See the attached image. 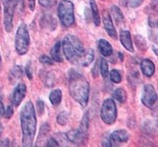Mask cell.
Instances as JSON below:
<instances>
[{"mask_svg":"<svg viewBox=\"0 0 158 147\" xmlns=\"http://www.w3.org/2000/svg\"><path fill=\"white\" fill-rule=\"evenodd\" d=\"M21 126L23 131V145L32 146L36 133V114L31 101H27L21 110Z\"/></svg>","mask_w":158,"mask_h":147,"instance_id":"6da1fadb","label":"cell"},{"mask_svg":"<svg viewBox=\"0 0 158 147\" xmlns=\"http://www.w3.org/2000/svg\"><path fill=\"white\" fill-rule=\"evenodd\" d=\"M69 94L75 101L85 107L89 101L90 86L85 77L75 70L69 72Z\"/></svg>","mask_w":158,"mask_h":147,"instance_id":"7a4b0ae2","label":"cell"},{"mask_svg":"<svg viewBox=\"0 0 158 147\" xmlns=\"http://www.w3.org/2000/svg\"><path fill=\"white\" fill-rule=\"evenodd\" d=\"M62 46L65 58L73 63L84 51L82 42L79 40L78 37L71 34H68L64 36Z\"/></svg>","mask_w":158,"mask_h":147,"instance_id":"3957f363","label":"cell"},{"mask_svg":"<svg viewBox=\"0 0 158 147\" xmlns=\"http://www.w3.org/2000/svg\"><path fill=\"white\" fill-rule=\"evenodd\" d=\"M58 15L64 27H71L75 22L73 3L69 0H62L58 6Z\"/></svg>","mask_w":158,"mask_h":147,"instance_id":"277c9868","label":"cell"},{"mask_svg":"<svg viewBox=\"0 0 158 147\" xmlns=\"http://www.w3.org/2000/svg\"><path fill=\"white\" fill-rule=\"evenodd\" d=\"M29 33L27 27L25 23H22L21 26L18 27L17 33H16V39H15V47L17 53L23 56L26 55L28 52L29 49Z\"/></svg>","mask_w":158,"mask_h":147,"instance_id":"5b68a950","label":"cell"},{"mask_svg":"<svg viewBox=\"0 0 158 147\" xmlns=\"http://www.w3.org/2000/svg\"><path fill=\"white\" fill-rule=\"evenodd\" d=\"M101 117L102 120L107 125H112L115 123L117 117V109L116 104L112 99H106L102 103L101 109Z\"/></svg>","mask_w":158,"mask_h":147,"instance_id":"8992f818","label":"cell"},{"mask_svg":"<svg viewBox=\"0 0 158 147\" xmlns=\"http://www.w3.org/2000/svg\"><path fill=\"white\" fill-rule=\"evenodd\" d=\"M142 102L143 105H145L149 109L155 108V105L157 103V94L152 85L148 84L144 86L142 96Z\"/></svg>","mask_w":158,"mask_h":147,"instance_id":"52a82bcc","label":"cell"},{"mask_svg":"<svg viewBox=\"0 0 158 147\" xmlns=\"http://www.w3.org/2000/svg\"><path fill=\"white\" fill-rule=\"evenodd\" d=\"M4 27L7 32H10L13 28V17H14V8L15 4L11 1L4 5Z\"/></svg>","mask_w":158,"mask_h":147,"instance_id":"ba28073f","label":"cell"},{"mask_svg":"<svg viewBox=\"0 0 158 147\" xmlns=\"http://www.w3.org/2000/svg\"><path fill=\"white\" fill-rule=\"evenodd\" d=\"M108 137L109 140H110L111 146H119L120 143H124L128 141L130 138V134L125 130H118L113 132Z\"/></svg>","mask_w":158,"mask_h":147,"instance_id":"9c48e42d","label":"cell"},{"mask_svg":"<svg viewBox=\"0 0 158 147\" xmlns=\"http://www.w3.org/2000/svg\"><path fill=\"white\" fill-rule=\"evenodd\" d=\"M27 95V86L23 82L19 83L13 92V95H12V102L15 106H19L21 104V102L23 100L25 99V96Z\"/></svg>","mask_w":158,"mask_h":147,"instance_id":"30bf717a","label":"cell"},{"mask_svg":"<svg viewBox=\"0 0 158 147\" xmlns=\"http://www.w3.org/2000/svg\"><path fill=\"white\" fill-rule=\"evenodd\" d=\"M102 22H104L105 29L106 30L108 35L113 39H117L116 29H115V27H114V24H113V22H112L110 15H109V13L106 11H105L104 14H102Z\"/></svg>","mask_w":158,"mask_h":147,"instance_id":"8fae6325","label":"cell"},{"mask_svg":"<svg viewBox=\"0 0 158 147\" xmlns=\"http://www.w3.org/2000/svg\"><path fill=\"white\" fill-rule=\"evenodd\" d=\"M94 58H95V54H94V51L92 49H89L87 51H83L82 54L79 56V58L75 60V64L79 65V66H89L92 62L94 60Z\"/></svg>","mask_w":158,"mask_h":147,"instance_id":"7c38bea8","label":"cell"},{"mask_svg":"<svg viewBox=\"0 0 158 147\" xmlns=\"http://www.w3.org/2000/svg\"><path fill=\"white\" fill-rule=\"evenodd\" d=\"M86 134H84L79 130H70L68 133H66V137L72 143L75 144H82L85 142V139H87Z\"/></svg>","mask_w":158,"mask_h":147,"instance_id":"4fadbf2b","label":"cell"},{"mask_svg":"<svg viewBox=\"0 0 158 147\" xmlns=\"http://www.w3.org/2000/svg\"><path fill=\"white\" fill-rule=\"evenodd\" d=\"M141 69H142V72L144 76L151 77L155 72V65L150 59H144L141 63Z\"/></svg>","mask_w":158,"mask_h":147,"instance_id":"5bb4252c","label":"cell"},{"mask_svg":"<svg viewBox=\"0 0 158 147\" xmlns=\"http://www.w3.org/2000/svg\"><path fill=\"white\" fill-rule=\"evenodd\" d=\"M120 42L127 51L134 52L133 43L131 39V33L128 30H122V31L120 32Z\"/></svg>","mask_w":158,"mask_h":147,"instance_id":"9a60e30c","label":"cell"},{"mask_svg":"<svg viewBox=\"0 0 158 147\" xmlns=\"http://www.w3.org/2000/svg\"><path fill=\"white\" fill-rule=\"evenodd\" d=\"M98 48H99L100 53L104 57H109V56H111L112 53H113L111 45L109 44L108 41H106L105 39H100L99 40V42H98Z\"/></svg>","mask_w":158,"mask_h":147,"instance_id":"2e32d148","label":"cell"},{"mask_svg":"<svg viewBox=\"0 0 158 147\" xmlns=\"http://www.w3.org/2000/svg\"><path fill=\"white\" fill-rule=\"evenodd\" d=\"M60 49H62V43L57 42L50 52L51 59H54L55 62H58V63L63 62V55H62V50H60Z\"/></svg>","mask_w":158,"mask_h":147,"instance_id":"e0dca14e","label":"cell"},{"mask_svg":"<svg viewBox=\"0 0 158 147\" xmlns=\"http://www.w3.org/2000/svg\"><path fill=\"white\" fill-rule=\"evenodd\" d=\"M49 99H50V101L54 106L59 105L60 103V101H62V99H63L62 91H60V89H56V90L52 91L50 96H49Z\"/></svg>","mask_w":158,"mask_h":147,"instance_id":"ac0fdd59","label":"cell"},{"mask_svg":"<svg viewBox=\"0 0 158 147\" xmlns=\"http://www.w3.org/2000/svg\"><path fill=\"white\" fill-rule=\"evenodd\" d=\"M90 5H91V10H92V15H93V21L97 27L100 26L101 23V17H100V12L98 5H97L95 0H90Z\"/></svg>","mask_w":158,"mask_h":147,"instance_id":"d6986e66","label":"cell"},{"mask_svg":"<svg viewBox=\"0 0 158 147\" xmlns=\"http://www.w3.org/2000/svg\"><path fill=\"white\" fill-rule=\"evenodd\" d=\"M111 14H112V17H113L114 21L116 22L118 24H120L121 22H124V17H123L120 9L117 7V6L114 5V6H112V7H111Z\"/></svg>","mask_w":158,"mask_h":147,"instance_id":"ffe728a7","label":"cell"},{"mask_svg":"<svg viewBox=\"0 0 158 147\" xmlns=\"http://www.w3.org/2000/svg\"><path fill=\"white\" fill-rule=\"evenodd\" d=\"M88 129H89V115H88V112H86L81 120V124L78 130L81 133H83L84 134L88 136Z\"/></svg>","mask_w":158,"mask_h":147,"instance_id":"44dd1931","label":"cell"},{"mask_svg":"<svg viewBox=\"0 0 158 147\" xmlns=\"http://www.w3.org/2000/svg\"><path fill=\"white\" fill-rule=\"evenodd\" d=\"M113 97H114V99L116 100H118L119 102L123 103V102H125L126 100H127L126 92H125L123 89H121V88L116 89V90L114 91V93H113Z\"/></svg>","mask_w":158,"mask_h":147,"instance_id":"7402d4cb","label":"cell"},{"mask_svg":"<svg viewBox=\"0 0 158 147\" xmlns=\"http://www.w3.org/2000/svg\"><path fill=\"white\" fill-rule=\"evenodd\" d=\"M100 70H101V74L104 78H106L108 76V64L106 59H105L104 58L100 59Z\"/></svg>","mask_w":158,"mask_h":147,"instance_id":"603a6c76","label":"cell"},{"mask_svg":"<svg viewBox=\"0 0 158 147\" xmlns=\"http://www.w3.org/2000/svg\"><path fill=\"white\" fill-rule=\"evenodd\" d=\"M10 76L13 77V80H17V79H20L23 76V69L22 67L19 65H16L13 67V69L11 70Z\"/></svg>","mask_w":158,"mask_h":147,"instance_id":"cb8c5ba5","label":"cell"},{"mask_svg":"<svg viewBox=\"0 0 158 147\" xmlns=\"http://www.w3.org/2000/svg\"><path fill=\"white\" fill-rule=\"evenodd\" d=\"M109 78L113 83H116L119 84L122 80V77H121L120 73L116 70V69H112L110 72H109Z\"/></svg>","mask_w":158,"mask_h":147,"instance_id":"d4e9b609","label":"cell"},{"mask_svg":"<svg viewBox=\"0 0 158 147\" xmlns=\"http://www.w3.org/2000/svg\"><path fill=\"white\" fill-rule=\"evenodd\" d=\"M68 120H69V113L68 112L63 111V112L59 113L58 117H57V122H58L59 125L64 126L66 123H68Z\"/></svg>","mask_w":158,"mask_h":147,"instance_id":"484cf974","label":"cell"},{"mask_svg":"<svg viewBox=\"0 0 158 147\" xmlns=\"http://www.w3.org/2000/svg\"><path fill=\"white\" fill-rule=\"evenodd\" d=\"M44 83L47 87H52L55 84V75L53 72H47V74L45 75V80Z\"/></svg>","mask_w":158,"mask_h":147,"instance_id":"4316f807","label":"cell"},{"mask_svg":"<svg viewBox=\"0 0 158 147\" xmlns=\"http://www.w3.org/2000/svg\"><path fill=\"white\" fill-rule=\"evenodd\" d=\"M39 4L44 8H52L57 3V0H38Z\"/></svg>","mask_w":158,"mask_h":147,"instance_id":"83f0119b","label":"cell"},{"mask_svg":"<svg viewBox=\"0 0 158 147\" xmlns=\"http://www.w3.org/2000/svg\"><path fill=\"white\" fill-rule=\"evenodd\" d=\"M124 2L127 6H129V7L136 8V7H139V6L143 2V0H124Z\"/></svg>","mask_w":158,"mask_h":147,"instance_id":"f1b7e54d","label":"cell"},{"mask_svg":"<svg viewBox=\"0 0 158 147\" xmlns=\"http://www.w3.org/2000/svg\"><path fill=\"white\" fill-rule=\"evenodd\" d=\"M39 62L43 64H48V65H52L53 64V59L47 56H41L39 58Z\"/></svg>","mask_w":158,"mask_h":147,"instance_id":"f546056e","label":"cell"},{"mask_svg":"<svg viewBox=\"0 0 158 147\" xmlns=\"http://www.w3.org/2000/svg\"><path fill=\"white\" fill-rule=\"evenodd\" d=\"M13 113H14V109L12 107V105H8L6 110L4 111V116L6 119H10L12 116H13Z\"/></svg>","mask_w":158,"mask_h":147,"instance_id":"4dcf8cb0","label":"cell"},{"mask_svg":"<svg viewBox=\"0 0 158 147\" xmlns=\"http://www.w3.org/2000/svg\"><path fill=\"white\" fill-rule=\"evenodd\" d=\"M36 110H37V112L39 115H42L44 113V110H45V104L43 101L41 100H38L37 101V106H36Z\"/></svg>","mask_w":158,"mask_h":147,"instance_id":"1f68e13d","label":"cell"},{"mask_svg":"<svg viewBox=\"0 0 158 147\" xmlns=\"http://www.w3.org/2000/svg\"><path fill=\"white\" fill-rule=\"evenodd\" d=\"M46 146H53V147H56V146H60V143L57 141V139L55 138V137H51L48 139V141L46 142Z\"/></svg>","mask_w":158,"mask_h":147,"instance_id":"d6a6232c","label":"cell"},{"mask_svg":"<svg viewBox=\"0 0 158 147\" xmlns=\"http://www.w3.org/2000/svg\"><path fill=\"white\" fill-rule=\"evenodd\" d=\"M26 73H27V76L28 77L29 80L32 79V71H31V64L30 63H28L26 66Z\"/></svg>","mask_w":158,"mask_h":147,"instance_id":"836d02e7","label":"cell"},{"mask_svg":"<svg viewBox=\"0 0 158 147\" xmlns=\"http://www.w3.org/2000/svg\"><path fill=\"white\" fill-rule=\"evenodd\" d=\"M102 146H107V147H110L111 146V144H110V140H109V137H105L104 139H102Z\"/></svg>","mask_w":158,"mask_h":147,"instance_id":"e575fe53","label":"cell"},{"mask_svg":"<svg viewBox=\"0 0 158 147\" xmlns=\"http://www.w3.org/2000/svg\"><path fill=\"white\" fill-rule=\"evenodd\" d=\"M27 2H28V6H29V8L30 10H34V5H35V0H27Z\"/></svg>","mask_w":158,"mask_h":147,"instance_id":"d590c367","label":"cell"},{"mask_svg":"<svg viewBox=\"0 0 158 147\" xmlns=\"http://www.w3.org/2000/svg\"><path fill=\"white\" fill-rule=\"evenodd\" d=\"M4 111H5V109H4L3 102H2V100H0V117H1V116H3V115H4Z\"/></svg>","mask_w":158,"mask_h":147,"instance_id":"8d00e7d4","label":"cell"},{"mask_svg":"<svg viewBox=\"0 0 158 147\" xmlns=\"http://www.w3.org/2000/svg\"><path fill=\"white\" fill-rule=\"evenodd\" d=\"M11 1V0H2V2H3V4L5 5V4H7V3H9Z\"/></svg>","mask_w":158,"mask_h":147,"instance_id":"74e56055","label":"cell"},{"mask_svg":"<svg viewBox=\"0 0 158 147\" xmlns=\"http://www.w3.org/2000/svg\"><path fill=\"white\" fill-rule=\"evenodd\" d=\"M2 130H3V127H2V124H1V122H0V134L2 133Z\"/></svg>","mask_w":158,"mask_h":147,"instance_id":"f35d334b","label":"cell"},{"mask_svg":"<svg viewBox=\"0 0 158 147\" xmlns=\"http://www.w3.org/2000/svg\"><path fill=\"white\" fill-rule=\"evenodd\" d=\"M0 12H1V5H0Z\"/></svg>","mask_w":158,"mask_h":147,"instance_id":"ab89813d","label":"cell"},{"mask_svg":"<svg viewBox=\"0 0 158 147\" xmlns=\"http://www.w3.org/2000/svg\"><path fill=\"white\" fill-rule=\"evenodd\" d=\"M0 63H1V57H0Z\"/></svg>","mask_w":158,"mask_h":147,"instance_id":"60d3db41","label":"cell"}]
</instances>
